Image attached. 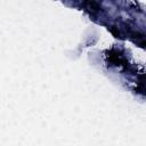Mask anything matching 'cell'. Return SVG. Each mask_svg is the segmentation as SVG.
Wrapping results in <instances>:
<instances>
[{
    "mask_svg": "<svg viewBox=\"0 0 146 146\" xmlns=\"http://www.w3.org/2000/svg\"><path fill=\"white\" fill-rule=\"evenodd\" d=\"M86 5L89 8H91L92 10H99V6L95 1H92V0H86Z\"/></svg>",
    "mask_w": 146,
    "mask_h": 146,
    "instance_id": "cell-1",
    "label": "cell"
}]
</instances>
